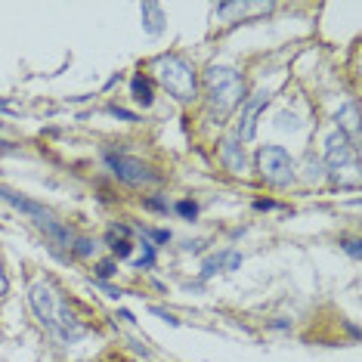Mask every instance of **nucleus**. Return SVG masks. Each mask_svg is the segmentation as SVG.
<instances>
[{"label":"nucleus","instance_id":"obj_13","mask_svg":"<svg viewBox=\"0 0 362 362\" xmlns=\"http://www.w3.org/2000/svg\"><path fill=\"white\" fill-rule=\"evenodd\" d=\"M139 19H143V31L149 37H161L168 28V13L161 4H143L139 6Z\"/></svg>","mask_w":362,"mask_h":362},{"label":"nucleus","instance_id":"obj_27","mask_svg":"<svg viewBox=\"0 0 362 362\" xmlns=\"http://www.w3.org/2000/svg\"><path fill=\"white\" fill-rule=\"evenodd\" d=\"M0 112H19V109H16V105H13V103H6V100H0Z\"/></svg>","mask_w":362,"mask_h":362},{"label":"nucleus","instance_id":"obj_11","mask_svg":"<svg viewBox=\"0 0 362 362\" xmlns=\"http://www.w3.org/2000/svg\"><path fill=\"white\" fill-rule=\"evenodd\" d=\"M238 267H242V254L217 251V254H211V257L202 263V279H211L217 273H233V269H238Z\"/></svg>","mask_w":362,"mask_h":362},{"label":"nucleus","instance_id":"obj_25","mask_svg":"<svg viewBox=\"0 0 362 362\" xmlns=\"http://www.w3.org/2000/svg\"><path fill=\"white\" fill-rule=\"evenodd\" d=\"M344 248H347V254H350L353 260H359V254H362V251H359V242H356V238H350V242L344 245Z\"/></svg>","mask_w":362,"mask_h":362},{"label":"nucleus","instance_id":"obj_26","mask_svg":"<svg viewBox=\"0 0 362 362\" xmlns=\"http://www.w3.org/2000/svg\"><path fill=\"white\" fill-rule=\"evenodd\" d=\"M254 208H257V211H276L279 204L276 202H254Z\"/></svg>","mask_w":362,"mask_h":362},{"label":"nucleus","instance_id":"obj_19","mask_svg":"<svg viewBox=\"0 0 362 362\" xmlns=\"http://www.w3.org/2000/svg\"><path fill=\"white\" fill-rule=\"evenodd\" d=\"M118 273V260H103L96 263V282H105V279H112Z\"/></svg>","mask_w":362,"mask_h":362},{"label":"nucleus","instance_id":"obj_6","mask_svg":"<svg viewBox=\"0 0 362 362\" xmlns=\"http://www.w3.org/2000/svg\"><path fill=\"white\" fill-rule=\"evenodd\" d=\"M322 164H325V174H332V177H337L341 170H356V146L350 143L344 134H328L325 136V158H322Z\"/></svg>","mask_w":362,"mask_h":362},{"label":"nucleus","instance_id":"obj_7","mask_svg":"<svg viewBox=\"0 0 362 362\" xmlns=\"http://www.w3.org/2000/svg\"><path fill=\"white\" fill-rule=\"evenodd\" d=\"M273 93L269 90H254L251 96H245L242 103V115H238V124H235V139L238 143H251L254 134H257V118L260 112L269 105Z\"/></svg>","mask_w":362,"mask_h":362},{"label":"nucleus","instance_id":"obj_8","mask_svg":"<svg viewBox=\"0 0 362 362\" xmlns=\"http://www.w3.org/2000/svg\"><path fill=\"white\" fill-rule=\"evenodd\" d=\"M0 202H6L13 211L25 214V217H28L35 226H40V223H47L50 217H56V214H53L50 208H44L40 202L28 199V195H22V192H16V189H6V186H0Z\"/></svg>","mask_w":362,"mask_h":362},{"label":"nucleus","instance_id":"obj_16","mask_svg":"<svg viewBox=\"0 0 362 362\" xmlns=\"http://www.w3.org/2000/svg\"><path fill=\"white\" fill-rule=\"evenodd\" d=\"M303 180H307V183H319V180H325V164L313 152L307 155V174H303Z\"/></svg>","mask_w":362,"mask_h":362},{"label":"nucleus","instance_id":"obj_18","mask_svg":"<svg viewBox=\"0 0 362 362\" xmlns=\"http://www.w3.org/2000/svg\"><path fill=\"white\" fill-rule=\"evenodd\" d=\"M174 211H177L183 220H195V217H199V204L189 202V199H180V202L174 204Z\"/></svg>","mask_w":362,"mask_h":362},{"label":"nucleus","instance_id":"obj_12","mask_svg":"<svg viewBox=\"0 0 362 362\" xmlns=\"http://www.w3.org/2000/svg\"><path fill=\"white\" fill-rule=\"evenodd\" d=\"M337 134H344L353 146H359V103H347L341 105V112L334 115Z\"/></svg>","mask_w":362,"mask_h":362},{"label":"nucleus","instance_id":"obj_4","mask_svg":"<svg viewBox=\"0 0 362 362\" xmlns=\"http://www.w3.org/2000/svg\"><path fill=\"white\" fill-rule=\"evenodd\" d=\"M254 161H257L260 177L267 180L269 186H276V189L291 186L294 177H298V164H294V158L282 149V146H260Z\"/></svg>","mask_w":362,"mask_h":362},{"label":"nucleus","instance_id":"obj_9","mask_svg":"<svg viewBox=\"0 0 362 362\" xmlns=\"http://www.w3.org/2000/svg\"><path fill=\"white\" fill-rule=\"evenodd\" d=\"M134 226L130 223H112L105 229V242H109V251H112V260H130L134 254Z\"/></svg>","mask_w":362,"mask_h":362},{"label":"nucleus","instance_id":"obj_20","mask_svg":"<svg viewBox=\"0 0 362 362\" xmlns=\"http://www.w3.org/2000/svg\"><path fill=\"white\" fill-rule=\"evenodd\" d=\"M276 127H279V130H300V121H298V115L279 112V115H276Z\"/></svg>","mask_w":362,"mask_h":362},{"label":"nucleus","instance_id":"obj_23","mask_svg":"<svg viewBox=\"0 0 362 362\" xmlns=\"http://www.w3.org/2000/svg\"><path fill=\"white\" fill-rule=\"evenodd\" d=\"M149 313H155V316L164 319L168 325H180V319L174 316V313H168V310H161V307H149Z\"/></svg>","mask_w":362,"mask_h":362},{"label":"nucleus","instance_id":"obj_5","mask_svg":"<svg viewBox=\"0 0 362 362\" xmlns=\"http://www.w3.org/2000/svg\"><path fill=\"white\" fill-rule=\"evenodd\" d=\"M105 168H109L112 174L118 177L121 183H127V186H152V183H158V174H155L149 164L134 158V155L105 152Z\"/></svg>","mask_w":362,"mask_h":362},{"label":"nucleus","instance_id":"obj_24","mask_svg":"<svg viewBox=\"0 0 362 362\" xmlns=\"http://www.w3.org/2000/svg\"><path fill=\"white\" fill-rule=\"evenodd\" d=\"M10 294V279H6V269H4V257H0V298Z\"/></svg>","mask_w":362,"mask_h":362},{"label":"nucleus","instance_id":"obj_21","mask_svg":"<svg viewBox=\"0 0 362 362\" xmlns=\"http://www.w3.org/2000/svg\"><path fill=\"white\" fill-rule=\"evenodd\" d=\"M112 115V118H121V121H139L134 112H127V109H121V105H109V109H105Z\"/></svg>","mask_w":362,"mask_h":362},{"label":"nucleus","instance_id":"obj_2","mask_svg":"<svg viewBox=\"0 0 362 362\" xmlns=\"http://www.w3.org/2000/svg\"><path fill=\"white\" fill-rule=\"evenodd\" d=\"M245 78L233 65H208L204 69V96H208V112L217 118V124L229 118L238 105L245 103Z\"/></svg>","mask_w":362,"mask_h":362},{"label":"nucleus","instance_id":"obj_28","mask_svg":"<svg viewBox=\"0 0 362 362\" xmlns=\"http://www.w3.org/2000/svg\"><path fill=\"white\" fill-rule=\"evenodd\" d=\"M118 316H121V319H124V322H130V325H134V322H136V319H134V313H127V310H121V313H118Z\"/></svg>","mask_w":362,"mask_h":362},{"label":"nucleus","instance_id":"obj_17","mask_svg":"<svg viewBox=\"0 0 362 362\" xmlns=\"http://www.w3.org/2000/svg\"><path fill=\"white\" fill-rule=\"evenodd\" d=\"M93 251H96V242L93 238H84V235H78L75 245H71V254H78V257H90Z\"/></svg>","mask_w":362,"mask_h":362},{"label":"nucleus","instance_id":"obj_1","mask_svg":"<svg viewBox=\"0 0 362 362\" xmlns=\"http://www.w3.org/2000/svg\"><path fill=\"white\" fill-rule=\"evenodd\" d=\"M28 307L35 313V319L50 332L59 344H78L81 337L87 334V328L81 325V319L71 313L69 300L62 298L59 285L53 282L50 276H37L35 282L28 285Z\"/></svg>","mask_w":362,"mask_h":362},{"label":"nucleus","instance_id":"obj_3","mask_svg":"<svg viewBox=\"0 0 362 362\" xmlns=\"http://www.w3.org/2000/svg\"><path fill=\"white\" fill-rule=\"evenodd\" d=\"M158 84L174 96L177 103H192L199 96V75H195L192 62L180 53H161L152 62Z\"/></svg>","mask_w":362,"mask_h":362},{"label":"nucleus","instance_id":"obj_22","mask_svg":"<svg viewBox=\"0 0 362 362\" xmlns=\"http://www.w3.org/2000/svg\"><path fill=\"white\" fill-rule=\"evenodd\" d=\"M143 208H146V211L168 214V202H164V199H155V195H152V199H146V202H143Z\"/></svg>","mask_w":362,"mask_h":362},{"label":"nucleus","instance_id":"obj_14","mask_svg":"<svg viewBox=\"0 0 362 362\" xmlns=\"http://www.w3.org/2000/svg\"><path fill=\"white\" fill-rule=\"evenodd\" d=\"M130 96H134V103H136V105L149 109V105L155 103V84H152V78H149V75H143V71L130 78Z\"/></svg>","mask_w":362,"mask_h":362},{"label":"nucleus","instance_id":"obj_10","mask_svg":"<svg viewBox=\"0 0 362 362\" xmlns=\"http://www.w3.org/2000/svg\"><path fill=\"white\" fill-rule=\"evenodd\" d=\"M220 164L229 170V174H245L248 170V158H245V149L235 136H223L220 139Z\"/></svg>","mask_w":362,"mask_h":362},{"label":"nucleus","instance_id":"obj_15","mask_svg":"<svg viewBox=\"0 0 362 362\" xmlns=\"http://www.w3.org/2000/svg\"><path fill=\"white\" fill-rule=\"evenodd\" d=\"M139 238H143V235H139ZM134 267L136 269H152L155 267V245L152 242H146V238L139 242V257H134Z\"/></svg>","mask_w":362,"mask_h":362}]
</instances>
